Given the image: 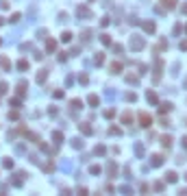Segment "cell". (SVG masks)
Returning <instances> with one entry per match:
<instances>
[{
    "label": "cell",
    "instance_id": "1",
    "mask_svg": "<svg viewBox=\"0 0 187 196\" xmlns=\"http://www.w3.org/2000/svg\"><path fill=\"white\" fill-rule=\"evenodd\" d=\"M128 46H131V50H141V48H144L146 46V42H144V37H131V44H128Z\"/></svg>",
    "mask_w": 187,
    "mask_h": 196
},
{
    "label": "cell",
    "instance_id": "2",
    "mask_svg": "<svg viewBox=\"0 0 187 196\" xmlns=\"http://www.w3.org/2000/svg\"><path fill=\"white\" fill-rule=\"evenodd\" d=\"M76 15H79V18H85V20H91L94 18V13L87 7H76Z\"/></svg>",
    "mask_w": 187,
    "mask_h": 196
},
{
    "label": "cell",
    "instance_id": "3",
    "mask_svg": "<svg viewBox=\"0 0 187 196\" xmlns=\"http://www.w3.org/2000/svg\"><path fill=\"white\" fill-rule=\"evenodd\" d=\"M139 124L144 126V129H148V126H150V124H152V118H150V113H146V111H144V113H139Z\"/></svg>",
    "mask_w": 187,
    "mask_h": 196
},
{
    "label": "cell",
    "instance_id": "4",
    "mask_svg": "<svg viewBox=\"0 0 187 196\" xmlns=\"http://www.w3.org/2000/svg\"><path fill=\"white\" fill-rule=\"evenodd\" d=\"M161 164H163V155H152L150 157V166L152 168H159Z\"/></svg>",
    "mask_w": 187,
    "mask_h": 196
},
{
    "label": "cell",
    "instance_id": "5",
    "mask_svg": "<svg viewBox=\"0 0 187 196\" xmlns=\"http://www.w3.org/2000/svg\"><path fill=\"white\" fill-rule=\"evenodd\" d=\"M146 100H148V103H152V105H155V103H159V96H157L155 92H152V89H148V92H146Z\"/></svg>",
    "mask_w": 187,
    "mask_h": 196
},
{
    "label": "cell",
    "instance_id": "6",
    "mask_svg": "<svg viewBox=\"0 0 187 196\" xmlns=\"http://www.w3.org/2000/svg\"><path fill=\"white\" fill-rule=\"evenodd\" d=\"M79 129H81V133H83V135H91L94 133V129L87 124V122H83V124H79Z\"/></svg>",
    "mask_w": 187,
    "mask_h": 196
},
{
    "label": "cell",
    "instance_id": "7",
    "mask_svg": "<svg viewBox=\"0 0 187 196\" xmlns=\"http://www.w3.org/2000/svg\"><path fill=\"white\" fill-rule=\"evenodd\" d=\"M107 172H109V177H115V174H118V166H115L113 161H109V164H107Z\"/></svg>",
    "mask_w": 187,
    "mask_h": 196
},
{
    "label": "cell",
    "instance_id": "8",
    "mask_svg": "<svg viewBox=\"0 0 187 196\" xmlns=\"http://www.w3.org/2000/svg\"><path fill=\"white\" fill-rule=\"evenodd\" d=\"M141 26H144V31H146V33H155V29H157L155 22H141Z\"/></svg>",
    "mask_w": 187,
    "mask_h": 196
},
{
    "label": "cell",
    "instance_id": "9",
    "mask_svg": "<svg viewBox=\"0 0 187 196\" xmlns=\"http://www.w3.org/2000/svg\"><path fill=\"white\" fill-rule=\"evenodd\" d=\"M22 183H24V172H18V174H15V179H13V185L20 187Z\"/></svg>",
    "mask_w": 187,
    "mask_h": 196
},
{
    "label": "cell",
    "instance_id": "10",
    "mask_svg": "<svg viewBox=\"0 0 187 196\" xmlns=\"http://www.w3.org/2000/svg\"><path fill=\"white\" fill-rule=\"evenodd\" d=\"M166 181H168V183H176V181H178V174H176V172H172V170H170L168 174H166Z\"/></svg>",
    "mask_w": 187,
    "mask_h": 196
},
{
    "label": "cell",
    "instance_id": "11",
    "mask_svg": "<svg viewBox=\"0 0 187 196\" xmlns=\"http://www.w3.org/2000/svg\"><path fill=\"white\" fill-rule=\"evenodd\" d=\"M46 78H48V70L44 68V70H39V74H37V83H39V85H41V83L46 81Z\"/></svg>",
    "mask_w": 187,
    "mask_h": 196
},
{
    "label": "cell",
    "instance_id": "12",
    "mask_svg": "<svg viewBox=\"0 0 187 196\" xmlns=\"http://www.w3.org/2000/svg\"><path fill=\"white\" fill-rule=\"evenodd\" d=\"M24 94H26V81H20V83H18V96L22 98Z\"/></svg>",
    "mask_w": 187,
    "mask_h": 196
},
{
    "label": "cell",
    "instance_id": "13",
    "mask_svg": "<svg viewBox=\"0 0 187 196\" xmlns=\"http://www.w3.org/2000/svg\"><path fill=\"white\" fill-rule=\"evenodd\" d=\"M111 72L113 74H120V72H122V63H120V61H113L111 63Z\"/></svg>",
    "mask_w": 187,
    "mask_h": 196
},
{
    "label": "cell",
    "instance_id": "14",
    "mask_svg": "<svg viewBox=\"0 0 187 196\" xmlns=\"http://www.w3.org/2000/svg\"><path fill=\"white\" fill-rule=\"evenodd\" d=\"M52 139H54V144H63V133L61 131H54L52 133Z\"/></svg>",
    "mask_w": 187,
    "mask_h": 196
},
{
    "label": "cell",
    "instance_id": "15",
    "mask_svg": "<svg viewBox=\"0 0 187 196\" xmlns=\"http://www.w3.org/2000/svg\"><path fill=\"white\" fill-rule=\"evenodd\" d=\"M0 68L2 70H11V61L7 57H0Z\"/></svg>",
    "mask_w": 187,
    "mask_h": 196
},
{
    "label": "cell",
    "instance_id": "16",
    "mask_svg": "<svg viewBox=\"0 0 187 196\" xmlns=\"http://www.w3.org/2000/svg\"><path fill=\"white\" fill-rule=\"evenodd\" d=\"M46 48L50 50V52H54V50H57V42H54V39H48V37H46Z\"/></svg>",
    "mask_w": 187,
    "mask_h": 196
},
{
    "label": "cell",
    "instance_id": "17",
    "mask_svg": "<svg viewBox=\"0 0 187 196\" xmlns=\"http://www.w3.org/2000/svg\"><path fill=\"white\" fill-rule=\"evenodd\" d=\"M87 103H89V105H91V107H96V105H98V103H100V98H98V96H96V94H91V96H89V98H87Z\"/></svg>",
    "mask_w": 187,
    "mask_h": 196
},
{
    "label": "cell",
    "instance_id": "18",
    "mask_svg": "<svg viewBox=\"0 0 187 196\" xmlns=\"http://www.w3.org/2000/svg\"><path fill=\"white\" fill-rule=\"evenodd\" d=\"M161 144H163L166 148H170V146H172V137H170V135H163V137H161Z\"/></svg>",
    "mask_w": 187,
    "mask_h": 196
},
{
    "label": "cell",
    "instance_id": "19",
    "mask_svg": "<svg viewBox=\"0 0 187 196\" xmlns=\"http://www.w3.org/2000/svg\"><path fill=\"white\" fill-rule=\"evenodd\" d=\"M135 155L137 157H144V144H135Z\"/></svg>",
    "mask_w": 187,
    "mask_h": 196
},
{
    "label": "cell",
    "instance_id": "20",
    "mask_svg": "<svg viewBox=\"0 0 187 196\" xmlns=\"http://www.w3.org/2000/svg\"><path fill=\"white\" fill-rule=\"evenodd\" d=\"M122 122H124V124H131V122H133V116H131V111H126V113L122 116Z\"/></svg>",
    "mask_w": 187,
    "mask_h": 196
},
{
    "label": "cell",
    "instance_id": "21",
    "mask_svg": "<svg viewBox=\"0 0 187 196\" xmlns=\"http://www.w3.org/2000/svg\"><path fill=\"white\" fill-rule=\"evenodd\" d=\"M126 83H133V85H137V83H139V78H137L135 74H126Z\"/></svg>",
    "mask_w": 187,
    "mask_h": 196
},
{
    "label": "cell",
    "instance_id": "22",
    "mask_svg": "<svg viewBox=\"0 0 187 196\" xmlns=\"http://www.w3.org/2000/svg\"><path fill=\"white\" fill-rule=\"evenodd\" d=\"M170 109H172V105H170V103H161V107H159V111H161V113H168Z\"/></svg>",
    "mask_w": 187,
    "mask_h": 196
},
{
    "label": "cell",
    "instance_id": "23",
    "mask_svg": "<svg viewBox=\"0 0 187 196\" xmlns=\"http://www.w3.org/2000/svg\"><path fill=\"white\" fill-rule=\"evenodd\" d=\"M100 42L104 44V46H111V37H109L107 33H104V35H100Z\"/></svg>",
    "mask_w": 187,
    "mask_h": 196
},
{
    "label": "cell",
    "instance_id": "24",
    "mask_svg": "<svg viewBox=\"0 0 187 196\" xmlns=\"http://www.w3.org/2000/svg\"><path fill=\"white\" fill-rule=\"evenodd\" d=\"M18 70H29V61H26V59L18 61Z\"/></svg>",
    "mask_w": 187,
    "mask_h": 196
},
{
    "label": "cell",
    "instance_id": "25",
    "mask_svg": "<svg viewBox=\"0 0 187 196\" xmlns=\"http://www.w3.org/2000/svg\"><path fill=\"white\" fill-rule=\"evenodd\" d=\"M70 105H72V109H81V107H83V100L74 98V100H72V103H70Z\"/></svg>",
    "mask_w": 187,
    "mask_h": 196
},
{
    "label": "cell",
    "instance_id": "26",
    "mask_svg": "<svg viewBox=\"0 0 187 196\" xmlns=\"http://www.w3.org/2000/svg\"><path fill=\"white\" fill-rule=\"evenodd\" d=\"M72 146H74V148H83V139H81V137H74V139H72Z\"/></svg>",
    "mask_w": 187,
    "mask_h": 196
},
{
    "label": "cell",
    "instance_id": "27",
    "mask_svg": "<svg viewBox=\"0 0 187 196\" xmlns=\"http://www.w3.org/2000/svg\"><path fill=\"white\" fill-rule=\"evenodd\" d=\"M163 4H166V9H174L176 7V0H163Z\"/></svg>",
    "mask_w": 187,
    "mask_h": 196
},
{
    "label": "cell",
    "instance_id": "28",
    "mask_svg": "<svg viewBox=\"0 0 187 196\" xmlns=\"http://www.w3.org/2000/svg\"><path fill=\"white\" fill-rule=\"evenodd\" d=\"M20 18H22L20 13H13V15L9 18V22H11V24H18V22H20Z\"/></svg>",
    "mask_w": 187,
    "mask_h": 196
},
{
    "label": "cell",
    "instance_id": "29",
    "mask_svg": "<svg viewBox=\"0 0 187 196\" xmlns=\"http://www.w3.org/2000/svg\"><path fill=\"white\" fill-rule=\"evenodd\" d=\"M126 100H128V103H135V100H137V94H135V92H128V94H126Z\"/></svg>",
    "mask_w": 187,
    "mask_h": 196
},
{
    "label": "cell",
    "instance_id": "30",
    "mask_svg": "<svg viewBox=\"0 0 187 196\" xmlns=\"http://www.w3.org/2000/svg\"><path fill=\"white\" fill-rule=\"evenodd\" d=\"M2 166H4V168H13V159H11V157L2 159Z\"/></svg>",
    "mask_w": 187,
    "mask_h": 196
},
{
    "label": "cell",
    "instance_id": "31",
    "mask_svg": "<svg viewBox=\"0 0 187 196\" xmlns=\"http://www.w3.org/2000/svg\"><path fill=\"white\" fill-rule=\"evenodd\" d=\"M61 168L65 172H70V170H72V164H70V161H61Z\"/></svg>",
    "mask_w": 187,
    "mask_h": 196
},
{
    "label": "cell",
    "instance_id": "32",
    "mask_svg": "<svg viewBox=\"0 0 187 196\" xmlns=\"http://www.w3.org/2000/svg\"><path fill=\"white\" fill-rule=\"evenodd\" d=\"M7 83H4V81H0V96H2V94H7Z\"/></svg>",
    "mask_w": 187,
    "mask_h": 196
},
{
    "label": "cell",
    "instance_id": "33",
    "mask_svg": "<svg viewBox=\"0 0 187 196\" xmlns=\"http://www.w3.org/2000/svg\"><path fill=\"white\" fill-rule=\"evenodd\" d=\"M109 133H111V135H122V131H120L118 126H111V129H109Z\"/></svg>",
    "mask_w": 187,
    "mask_h": 196
},
{
    "label": "cell",
    "instance_id": "34",
    "mask_svg": "<svg viewBox=\"0 0 187 196\" xmlns=\"http://www.w3.org/2000/svg\"><path fill=\"white\" fill-rule=\"evenodd\" d=\"M89 172H91V174H100L102 170H100V166H91V168H89Z\"/></svg>",
    "mask_w": 187,
    "mask_h": 196
},
{
    "label": "cell",
    "instance_id": "35",
    "mask_svg": "<svg viewBox=\"0 0 187 196\" xmlns=\"http://www.w3.org/2000/svg\"><path fill=\"white\" fill-rule=\"evenodd\" d=\"M61 39H63V42H70V39H72V33H70V31H65L63 35H61Z\"/></svg>",
    "mask_w": 187,
    "mask_h": 196
},
{
    "label": "cell",
    "instance_id": "36",
    "mask_svg": "<svg viewBox=\"0 0 187 196\" xmlns=\"http://www.w3.org/2000/svg\"><path fill=\"white\" fill-rule=\"evenodd\" d=\"M94 61H96V63H98V65H100V63H102V61H104V55H102V52H98V55H96V59H94Z\"/></svg>",
    "mask_w": 187,
    "mask_h": 196
},
{
    "label": "cell",
    "instance_id": "37",
    "mask_svg": "<svg viewBox=\"0 0 187 196\" xmlns=\"http://www.w3.org/2000/svg\"><path fill=\"white\" fill-rule=\"evenodd\" d=\"M37 37H39V39H46V37H48V31H44V29L37 31Z\"/></svg>",
    "mask_w": 187,
    "mask_h": 196
},
{
    "label": "cell",
    "instance_id": "38",
    "mask_svg": "<svg viewBox=\"0 0 187 196\" xmlns=\"http://www.w3.org/2000/svg\"><path fill=\"white\" fill-rule=\"evenodd\" d=\"M79 81L83 83V85H87V83H89V78H87V74H81V76H79Z\"/></svg>",
    "mask_w": 187,
    "mask_h": 196
},
{
    "label": "cell",
    "instance_id": "39",
    "mask_svg": "<svg viewBox=\"0 0 187 196\" xmlns=\"http://www.w3.org/2000/svg\"><path fill=\"white\" fill-rule=\"evenodd\" d=\"M104 153H107V148H104V146H96V155H104Z\"/></svg>",
    "mask_w": 187,
    "mask_h": 196
},
{
    "label": "cell",
    "instance_id": "40",
    "mask_svg": "<svg viewBox=\"0 0 187 196\" xmlns=\"http://www.w3.org/2000/svg\"><path fill=\"white\" fill-rule=\"evenodd\" d=\"M9 118H11V120H18L20 113H18V111H9Z\"/></svg>",
    "mask_w": 187,
    "mask_h": 196
},
{
    "label": "cell",
    "instance_id": "41",
    "mask_svg": "<svg viewBox=\"0 0 187 196\" xmlns=\"http://www.w3.org/2000/svg\"><path fill=\"white\" fill-rule=\"evenodd\" d=\"M122 50H124V48L120 46V44H113V52H118V55H120V52H122Z\"/></svg>",
    "mask_w": 187,
    "mask_h": 196
},
{
    "label": "cell",
    "instance_id": "42",
    "mask_svg": "<svg viewBox=\"0 0 187 196\" xmlns=\"http://www.w3.org/2000/svg\"><path fill=\"white\" fill-rule=\"evenodd\" d=\"M104 96H107V98H109V100H113V98H115V94H113V92H111V89H107V94H104Z\"/></svg>",
    "mask_w": 187,
    "mask_h": 196
},
{
    "label": "cell",
    "instance_id": "43",
    "mask_svg": "<svg viewBox=\"0 0 187 196\" xmlns=\"http://www.w3.org/2000/svg\"><path fill=\"white\" fill-rule=\"evenodd\" d=\"M0 9H9V2H7V0H0Z\"/></svg>",
    "mask_w": 187,
    "mask_h": 196
},
{
    "label": "cell",
    "instance_id": "44",
    "mask_svg": "<svg viewBox=\"0 0 187 196\" xmlns=\"http://www.w3.org/2000/svg\"><path fill=\"white\" fill-rule=\"evenodd\" d=\"M104 118H113V109H107V111H104Z\"/></svg>",
    "mask_w": 187,
    "mask_h": 196
},
{
    "label": "cell",
    "instance_id": "45",
    "mask_svg": "<svg viewBox=\"0 0 187 196\" xmlns=\"http://www.w3.org/2000/svg\"><path fill=\"white\" fill-rule=\"evenodd\" d=\"M152 187H155L157 192H161V190H163V183H155V185H152Z\"/></svg>",
    "mask_w": 187,
    "mask_h": 196
},
{
    "label": "cell",
    "instance_id": "46",
    "mask_svg": "<svg viewBox=\"0 0 187 196\" xmlns=\"http://www.w3.org/2000/svg\"><path fill=\"white\" fill-rule=\"evenodd\" d=\"M120 192H124V194H128V192H131V187H128V185H122V187H120Z\"/></svg>",
    "mask_w": 187,
    "mask_h": 196
},
{
    "label": "cell",
    "instance_id": "47",
    "mask_svg": "<svg viewBox=\"0 0 187 196\" xmlns=\"http://www.w3.org/2000/svg\"><path fill=\"white\" fill-rule=\"evenodd\" d=\"M181 50H187V39H185V42H181Z\"/></svg>",
    "mask_w": 187,
    "mask_h": 196
},
{
    "label": "cell",
    "instance_id": "48",
    "mask_svg": "<svg viewBox=\"0 0 187 196\" xmlns=\"http://www.w3.org/2000/svg\"><path fill=\"white\" fill-rule=\"evenodd\" d=\"M181 144H183V148L187 150V137H183V139H181Z\"/></svg>",
    "mask_w": 187,
    "mask_h": 196
},
{
    "label": "cell",
    "instance_id": "49",
    "mask_svg": "<svg viewBox=\"0 0 187 196\" xmlns=\"http://www.w3.org/2000/svg\"><path fill=\"white\" fill-rule=\"evenodd\" d=\"M181 11H183V13H187V4H183V9H181Z\"/></svg>",
    "mask_w": 187,
    "mask_h": 196
},
{
    "label": "cell",
    "instance_id": "50",
    "mask_svg": "<svg viewBox=\"0 0 187 196\" xmlns=\"http://www.w3.org/2000/svg\"><path fill=\"white\" fill-rule=\"evenodd\" d=\"M2 24H4V18H0V26H2Z\"/></svg>",
    "mask_w": 187,
    "mask_h": 196
},
{
    "label": "cell",
    "instance_id": "51",
    "mask_svg": "<svg viewBox=\"0 0 187 196\" xmlns=\"http://www.w3.org/2000/svg\"><path fill=\"white\" fill-rule=\"evenodd\" d=\"M185 31H187V26H185Z\"/></svg>",
    "mask_w": 187,
    "mask_h": 196
},
{
    "label": "cell",
    "instance_id": "52",
    "mask_svg": "<svg viewBox=\"0 0 187 196\" xmlns=\"http://www.w3.org/2000/svg\"><path fill=\"white\" fill-rule=\"evenodd\" d=\"M185 177H187V174H185Z\"/></svg>",
    "mask_w": 187,
    "mask_h": 196
}]
</instances>
